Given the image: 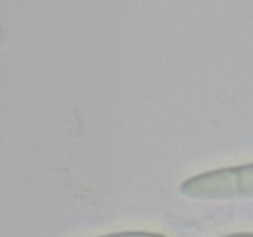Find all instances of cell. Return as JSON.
<instances>
[{
    "mask_svg": "<svg viewBox=\"0 0 253 237\" xmlns=\"http://www.w3.org/2000/svg\"><path fill=\"white\" fill-rule=\"evenodd\" d=\"M188 199L204 201H230L253 198V163L223 167L196 174L180 184Z\"/></svg>",
    "mask_w": 253,
    "mask_h": 237,
    "instance_id": "6da1fadb",
    "label": "cell"
},
{
    "mask_svg": "<svg viewBox=\"0 0 253 237\" xmlns=\"http://www.w3.org/2000/svg\"><path fill=\"white\" fill-rule=\"evenodd\" d=\"M96 237H167L163 234L158 232H148V231H123L110 234L105 236H96Z\"/></svg>",
    "mask_w": 253,
    "mask_h": 237,
    "instance_id": "7a4b0ae2",
    "label": "cell"
},
{
    "mask_svg": "<svg viewBox=\"0 0 253 237\" xmlns=\"http://www.w3.org/2000/svg\"><path fill=\"white\" fill-rule=\"evenodd\" d=\"M221 237H253V232H238V234H230Z\"/></svg>",
    "mask_w": 253,
    "mask_h": 237,
    "instance_id": "3957f363",
    "label": "cell"
}]
</instances>
